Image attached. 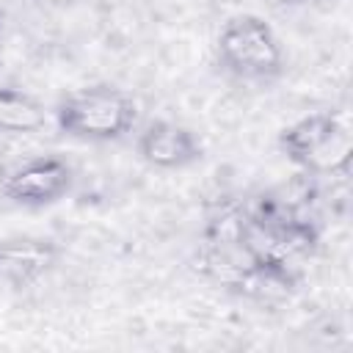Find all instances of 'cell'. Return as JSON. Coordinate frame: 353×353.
Masks as SVG:
<instances>
[{
	"instance_id": "obj_1",
	"label": "cell",
	"mask_w": 353,
	"mask_h": 353,
	"mask_svg": "<svg viewBox=\"0 0 353 353\" xmlns=\"http://www.w3.org/2000/svg\"><path fill=\"white\" fill-rule=\"evenodd\" d=\"M138 113L141 110L135 97L110 83L74 88L63 94L52 108L55 124L63 135L94 143L121 141L130 135L138 124Z\"/></svg>"
},
{
	"instance_id": "obj_2",
	"label": "cell",
	"mask_w": 353,
	"mask_h": 353,
	"mask_svg": "<svg viewBox=\"0 0 353 353\" xmlns=\"http://www.w3.org/2000/svg\"><path fill=\"white\" fill-rule=\"evenodd\" d=\"M279 152L309 176L347 174L353 160L350 119L342 110L309 113L279 132Z\"/></svg>"
},
{
	"instance_id": "obj_3",
	"label": "cell",
	"mask_w": 353,
	"mask_h": 353,
	"mask_svg": "<svg viewBox=\"0 0 353 353\" xmlns=\"http://www.w3.org/2000/svg\"><path fill=\"white\" fill-rule=\"evenodd\" d=\"M215 58L223 72L248 83H270L284 72L281 41L256 14H237L221 28Z\"/></svg>"
},
{
	"instance_id": "obj_4",
	"label": "cell",
	"mask_w": 353,
	"mask_h": 353,
	"mask_svg": "<svg viewBox=\"0 0 353 353\" xmlns=\"http://www.w3.org/2000/svg\"><path fill=\"white\" fill-rule=\"evenodd\" d=\"M74 168L61 154L30 157L0 176V193L19 207H50L74 188Z\"/></svg>"
},
{
	"instance_id": "obj_5",
	"label": "cell",
	"mask_w": 353,
	"mask_h": 353,
	"mask_svg": "<svg viewBox=\"0 0 353 353\" xmlns=\"http://www.w3.org/2000/svg\"><path fill=\"white\" fill-rule=\"evenodd\" d=\"M135 149L146 165L163 168V171H179V168L196 165L204 157V143L199 132L168 119L149 121L138 132Z\"/></svg>"
},
{
	"instance_id": "obj_6",
	"label": "cell",
	"mask_w": 353,
	"mask_h": 353,
	"mask_svg": "<svg viewBox=\"0 0 353 353\" xmlns=\"http://www.w3.org/2000/svg\"><path fill=\"white\" fill-rule=\"evenodd\" d=\"M61 259V248L50 237H6L0 240V281L28 290L41 281Z\"/></svg>"
},
{
	"instance_id": "obj_7",
	"label": "cell",
	"mask_w": 353,
	"mask_h": 353,
	"mask_svg": "<svg viewBox=\"0 0 353 353\" xmlns=\"http://www.w3.org/2000/svg\"><path fill=\"white\" fill-rule=\"evenodd\" d=\"M226 290L240 295V298H245V301H254V303H262V306H273V303H281V301L295 295L298 273H295V265L256 256L251 265H245L226 284Z\"/></svg>"
},
{
	"instance_id": "obj_8",
	"label": "cell",
	"mask_w": 353,
	"mask_h": 353,
	"mask_svg": "<svg viewBox=\"0 0 353 353\" xmlns=\"http://www.w3.org/2000/svg\"><path fill=\"white\" fill-rule=\"evenodd\" d=\"M47 127V108L28 91L0 85V135H33Z\"/></svg>"
},
{
	"instance_id": "obj_9",
	"label": "cell",
	"mask_w": 353,
	"mask_h": 353,
	"mask_svg": "<svg viewBox=\"0 0 353 353\" xmlns=\"http://www.w3.org/2000/svg\"><path fill=\"white\" fill-rule=\"evenodd\" d=\"M276 6H303V3H314V0H270Z\"/></svg>"
},
{
	"instance_id": "obj_10",
	"label": "cell",
	"mask_w": 353,
	"mask_h": 353,
	"mask_svg": "<svg viewBox=\"0 0 353 353\" xmlns=\"http://www.w3.org/2000/svg\"><path fill=\"white\" fill-rule=\"evenodd\" d=\"M0 52H3V19H0Z\"/></svg>"
}]
</instances>
